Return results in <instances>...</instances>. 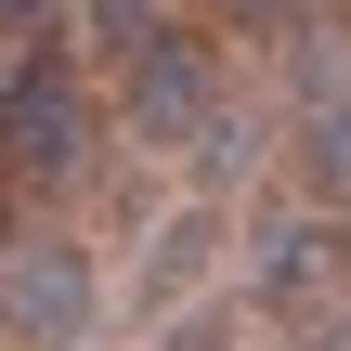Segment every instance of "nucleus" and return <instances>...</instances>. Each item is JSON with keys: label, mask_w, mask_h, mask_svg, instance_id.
I'll return each instance as SVG.
<instances>
[{"label": "nucleus", "mask_w": 351, "mask_h": 351, "mask_svg": "<svg viewBox=\"0 0 351 351\" xmlns=\"http://www.w3.org/2000/svg\"><path fill=\"white\" fill-rule=\"evenodd\" d=\"M117 156V104H104V65L78 39H39L0 65V182L26 208H78Z\"/></svg>", "instance_id": "nucleus-1"}, {"label": "nucleus", "mask_w": 351, "mask_h": 351, "mask_svg": "<svg viewBox=\"0 0 351 351\" xmlns=\"http://www.w3.org/2000/svg\"><path fill=\"white\" fill-rule=\"evenodd\" d=\"M234 261H247V313H261V339H300V326H326L351 300V221L326 195H261L247 221H234Z\"/></svg>", "instance_id": "nucleus-2"}, {"label": "nucleus", "mask_w": 351, "mask_h": 351, "mask_svg": "<svg viewBox=\"0 0 351 351\" xmlns=\"http://www.w3.org/2000/svg\"><path fill=\"white\" fill-rule=\"evenodd\" d=\"M221 91H234V26H221V13H195V0H182V13H156V26L104 65V104H117V130H130L143 156H169Z\"/></svg>", "instance_id": "nucleus-3"}, {"label": "nucleus", "mask_w": 351, "mask_h": 351, "mask_svg": "<svg viewBox=\"0 0 351 351\" xmlns=\"http://www.w3.org/2000/svg\"><path fill=\"white\" fill-rule=\"evenodd\" d=\"M91 326H104V261H91V234L13 208V234H0V351H91Z\"/></svg>", "instance_id": "nucleus-4"}, {"label": "nucleus", "mask_w": 351, "mask_h": 351, "mask_svg": "<svg viewBox=\"0 0 351 351\" xmlns=\"http://www.w3.org/2000/svg\"><path fill=\"white\" fill-rule=\"evenodd\" d=\"M221 261H234V208H221V195H182V208L143 234V261H130V326H169L182 300H208Z\"/></svg>", "instance_id": "nucleus-5"}, {"label": "nucleus", "mask_w": 351, "mask_h": 351, "mask_svg": "<svg viewBox=\"0 0 351 351\" xmlns=\"http://www.w3.org/2000/svg\"><path fill=\"white\" fill-rule=\"evenodd\" d=\"M169 156H182V195H221V208H234V195H247V182L274 169V117L221 91V104H208V117H195V130L169 143Z\"/></svg>", "instance_id": "nucleus-6"}, {"label": "nucleus", "mask_w": 351, "mask_h": 351, "mask_svg": "<svg viewBox=\"0 0 351 351\" xmlns=\"http://www.w3.org/2000/svg\"><path fill=\"white\" fill-rule=\"evenodd\" d=\"M287 195H351V91L287 104Z\"/></svg>", "instance_id": "nucleus-7"}, {"label": "nucleus", "mask_w": 351, "mask_h": 351, "mask_svg": "<svg viewBox=\"0 0 351 351\" xmlns=\"http://www.w3.org/2000/svg\"><path fill=\"white\" fill-rule=\"evenodd\" d=\"M156 351H261V313L234 300V287H208V300H182L169 326H143Z\"/></svg>", "instance_id": "nucleus-8"}, {"label": "nucleus", "mask_w": 351, "mask_h": 351, "mask_svg": "<svg viewBox=\"0 0 351 351\" xmlns=\"http://www.w3.org/2000/svg\"><path fill=\"white\" fill-rule=\"evenodd\" d=\"M156 13H182V0H65V39H78L91 65H117V52H130Z\"/></svg>", "instance_id": "nucleus-9"}, {"label": "nucleus", "mask_w": 351, "mask_h": 351, "mask_svg": "<svg viewBox=\"0 0 351 351\" xmlns=\"http://www.w3.org/2000/svg\"><path fill=\"white\" fill-rule=\"evenodd\" d=\"M39 39H65V0H0V65L39 52Z\"/></svg>", "instance_id": "nucleus-10"}, {"label": "nucleus", "mask_w": 351, "mask_h": 351, "mask_svg": "<svg viewBox=\"0 0 351 351\" xmlns=\"http://www.w3.org/2000/svg\"><path fill=\"white\" fill-rule=\"evenodd\" d=\"M300 351H351V300L326 313V326H300Z\"/></svg>", "instance_id": "nucleus-11"}, {"label": "nucleus", "mask_w": 351, "mask_h": 351, "mask_svg": "<svg viewBox=\"0 0 351 351\" xmlns=\"http://www.w3.org/2000/svg\"><path fill=\"white\" fill-rule=\"evenodd\" d=\"M326 208H339V221H351V195H326Z\"/></svg>", "instance_id": "nucleus-12"}]
</instances>
